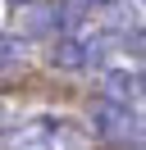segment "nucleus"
<instances>
[{
	"label": "nucleus",
	"instance_id": "6",
	"mask_svg": "<svg viewBox=\"0 0 146 150\" xmlns=\"http://www.w3.org/2000/svg\"><path fill=\"white\" fill-rule=\"evenodd\" d=\"M23 50H27V46H18V37H5V68H14Z\"/></svg>",
	"mask_w": 146,
	"mask_h": 150
},
{
	"label": "nucleus",
	"instance_id": "1",
	"mask_svg": "<svg viewBox=\"0 0 146 150\" xmlns=\"http://www.w3.org/2000/svg\"><path fill=\"white\" fill-rule=\"evenodd\" d=\"M5 150H82V137L69 127V123L32 118V123H9Z\"/></svg>",
	"mask_w": 146,
	"mask_h": 150
},
{
	"label": "nucleus",
	"instance_id": "3",
	"mask_svg": "<svg viewBox=\"0 0 146 150\" xmlns=\"http://www.w3.org/2000/svg\"><path fill=\"white\" fill-rule=\"evenodd\" d=\"M100 96H110V100H123V105L146 100L142 73H132V68H105V77H100Z\"/></svg>",
	"mask_w": 146,
	"mask_h": 150
},
{
	"label": "nucleus",
	"instance_id": "7",
	"mask_svg": "<svg viewBox=\"0 0 146 150\" xmlns=\"http://www.w3.org/2000/svg\"><path fill=\"white\" fill-rule=\"evenodd\" d=\"M9 5H27V0H9Z\"/></svg>",
	"mask_w": 146,
	"mask_h": 150
},
{
	"label": "nucleus",
	"instance_id": "8",
	"mask_svg": "<svg viewBox=\"0 0 146 150\" xmlns=\"http://www.w3.org/2000/svg\"><path fill=\"white\" fill-rule=\"evenodd\" d=\"M142 5H146V0H142Z\"/></svg>",
	"mask_w": 146,
	"mask_h": 150
},
{
	"label": "nucleus",
	"instance_id": "2",
	"mask_svg": "<svg viewBox=\"0 0 146 150\" xmlns=\"http://www.w3.org/2000/svg\"><path fill=\"white\" fill-rule=\"evenodd\" d=\"M91 127H96V137L110 141V146H137V137L146 132V123L137 118V105L100 96V100L91 105Z\"/></svg>",
	"mask_w": 146,
	"mask_h": 150
},
{
	"label": "nucleus",
	"instance_id": "5",
	"mask_svg": "<svg viewBox=\"0 0 146 150\" xmlns=\"http://www.w3.org/2000/svg\"><path fill=\"white\" fill-rule=\"evenodd\" d=\"M123 46L132 50V55L146 59V28H128V32H123Z\"/></svg>",
	"mask_w": 146,
	"mask_h": 150
},
{
	"label": "nucleus",
	"instance_id": "4",
	"mask_svg": "<svg viewBox=\"0 0 146 150\" xmlns=\"http://www.w3.org/2000/svg\"><path fill=\"white\" fill-rule=\"evenodd\" d=\"M105 5H114V0H59V18H64V28H73V23L91 18V14L105 9Z\"/></svg>",
	"mask_w": 146,
	"mask_h": 150
}]
</instances>
